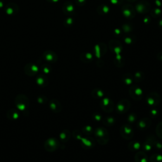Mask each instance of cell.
Returning a JSON list of instances; mask_svg holds the SVG:
<instances>
[{
	"label": "cell",
	"instance_id": "cell-1",
	"mask_svg": "<svg viewBox=\"0 0 162 162\" xmlns=\"http://www.w3.org/2000/svg\"><path fill=\"white\" fill-rule=\"evenodd\" d=\"M15 103L16 107L18 110L23 112L27 110V108L29 107L30 101L28 97L25 95L20 94L18 95L15 100Z\"/></svg>",
	"mask_w": 162,
	"mask_h": 162
},
{
	"label": "cell",
	"instance_id": "cell-2",
	"mask_svg": "<svg viewBox=\"0 0 162 162\" xmlns=\"http://www.w3.org/2000/svg\"><path fill=\"white\" fill-rule=\"evenodd\" d=\"M59 145V142L57 139L55 138H50L47 139L45 141L44 148L48 151L52 152L57 149L58 148Z\"/></svg>",
	"mask_w": 162,
	"mask_h": 162
},
{
	"label": "cell",
	"instance_id": "cell-3",
	"mask_svg": "<svg viewBox=\"0 0 162 162\" xmlns=\"http://www.w3.org/2000/svg\"><path fill=\"white\" fill-rule=\"evenodd\" d=\"M19 11V7L14 3H10L5 6V12L9 16L16 15Z\"/></svg>",
	"mask_w": 162,
	"mask_h": 162
},
{
	"label": "cell",
	"instance_id": "cell-4",
	"mask_svg": "<svg viewBox=\"0 0 162 162\" xmlns=\"http://www.w3.org/2000/svg\"><path fill=\"white\" fill-rule=\"evenodd\" d=\"M25 73L26 75H29V76H34L39 72V68L35 64L32 63H27V65L25 66L24 69Z\"/></svg>",
	"mask_w": 162,
	"mask_h": 162
},
{
	"label": "cell",
	"instance_id": "cell-5",
	"mask_svg": "<svg viewBox=\"0 0 162 162\" xmlns=\"http://www.w3.org/2000/svg\"><path fill=\"white\" fill-rule=\"evenodd\" d=\"M43 57L46 61L50 63H55L58 60V56L55 53L50 50L44 51L43 54Z\"/></svg>",
	"mask_w": 162,
	"mask_h": 162
},
{
	"label": "cell",
	"instance_id": "cell-6",
	"mask_svg": "<svg viewBox=\"0 0 162 162\" xmlns=\"http://www.w3.org/2000/svg\"><path fill=\"white\" fill-rule=\"evenodd\" d=\"M122 12L123 15L129 18H133L135 16V11L133 6L130 5H126L123 6Z\"/></svg>",
	"mask_w": 162,
	"mask_h": 162
},
{
	"label": "cell",
	"instance_id": "cell-7",
	"mask_svg": "<svg viewBox=\"0 0 162 162\" xmlns=\"http://www.w3.org/2000/svg\"><path fill=\"white\" fill-rule=\"evenodd\" d=\"M150 8V6L146 1H141L135 7V10H136L138 12L144 13L148 12Z\"/></svg>",
	"mask_w": 162,
	"mask_h": 162
},
{
	"label": "cell",
	"instance_id": "cell-8",
	"mask_svg": "<svg viewBox=\"0 0 162 162\" xmlns=\"http://www.w3.org/2000/svg\"><path fill=\"white\" fill-rule=\"evenodd\" d=\"M63 13L67 15H71L74 12V6L72 3L70 1H66L64 3L62 6Z\"/></svg>",
	"mask_w": 162,
	"mask_h": 162
},
{
	"label": "cell",
	"instance_id": "cell-9",
	"mask_svg": "<svg viewBox=\"0 0 162 162\" xmlns=\"http://www.w3.org/2000/svg\"><path fill=\"white\" fill-rule=\"evenodd\" d=\"M49 106L51 108V110L55 113H59L62 110V105L58 100L55 99H53L50 101Z\"/></svg>",
	"mask_w": 162,
	"mask_h": 162
},
{
	"label": "cell",
	"instance_id": "cell-10",
	"mask_svg": "<svg viewBox=\"0 0 162 162\" xmlns=\"http://www.w3.org/2000/svg\"><path fill=\"white\" fill-rule=\"evenodd\" d=\"M129 107V103L127 100H122L117 105V111L120 113H126Z\"/></svg>",
	"mask_w": 162,
	"mask_h": 162
},
{
	"label": "cell",
	"instance_id": "cell-11",
	"mask_svg": "<svg viewBox=\"0 0 162 162\" xmlns=\"http://www.w3.org/2000/svg\"><path fill=\"white\" fill-rule=\"evenodd\" d=\"M130 96L135 99H140L141 96L142 95V91L141 89L137 87H133L130 89Z\"/></svg>",
	"mask_w": 162,
	"mask_h": 162
},
{
	"label": "cell",
	"instance_id": "cell-12",
	"mask_svg": "<svg viewBox=\"0 0 162 162\" xmlns=\"http://www.w3.org/2000/svg\"><path fill=\"white\" fill-rule=\"evenodd\" d=\"M101 107H102L103 110L106 111L107 112H111L113 110V103L112 101L108 99V98H104L102 102H101Z\"/></svg>",
	"mask_w": 162,
	"mask_h": 162
},
{
	"label": "cell",
	"instance_id": "cell-13",
	"mask_svg": "<svg viewBox=\"0 0 162 162\" xmlns=\"http://www.w3.org/2000/svg\"><path fill=\"white\" fill-rule=\"evenodd\" d=\"M121 134L123 135V137H125L126 139L130 138V137L133 136V130H132L131 128L128 126H123L121 128Z\"/></svg>",
	"mask_w": 162,
	"mask_h": 162
},
{
	"label": "cell",
	"instance_id": "cell-14",
	"mask_svg": "<svg viewBox=\"0 0 162 162\" xmlns=\"http://www.w3.org/2000/svg\"><path fill=\"white\" fill-rule=\"evenodd\" d=\"M36 82L37 85L41 87H46L48 84V79L44 75H39L36 79Z\"/></svg>",
	"mask_w": 162,
	"mask_h": 162
},
{
	"label": "cell",
	"instance_id": "cell-15",
	"mask_svg": "<svg viewBox=\"0 0 162 162\" xmlns=\"http://www.w3.org/2000/svg\"><path fill=\"white\" fill-rule=\"evenodd\" d=\"M19 113L13 108L10 109L7 112V116L11 120H17L19 118Z\"/></svg>",
	"mask_w": 162,
	"mask_h": 162
},
{
	"label": "cell",
	"instance_id": "cell-16",
	"mask_svg": "<svg viewBox=\"0 0 162 162\" xmlns=\"http://www.w3.org/2000/svg\"><path fill=\"white\" fill-rule=\"evenodd\" d=\"M110 46L111 50L114 51L115 53H116L117 54H119L120 52L122 50V45L120 43H118V45H116L115 41H112Z\"/></svg>",
	"mask_w": 162,
	"mask_h": 162
},
{
	"label": "cell",
	"instance_id": "cell-17",
	"mask_svg": "<svg viewBox=\"0 0 162 162\" xmlns=\"http://www.w3.org/2000/svg\"><path fill=\"white\" fill-rule=\"evenodd\" d=\"M109 11H110V8L107 5H101L97 8V12L102 15L107 14Z\"/></svg>",
	"mask_w": 162,
	"mask_h": 162
},
{
	"label": "cell",
	"instance_id": "cell-18",
	"mask_svg": "<svg viewBox=\"0 0 162 162\" xmlns=\"http://www.w3.org/2000/svg\"><path fill=\"white\" fill-rule=\"evenodd\" d=\"M104 46V44H97L95 47V49H94V51L95 53V55L97 56V57H101L102 55L104 53V51H101V48H102L103 46Z\"/></svg>",
	"mask_w": 162,
	"mask_h": 162
},
{
	"label": "cell",
	"instance_id": "cell-19",
	"mask_svg": "<svg viewBox=\"0 0 162 162\" xmlns=\"http://www.w3.org/2000/svg\"><path fill=\"white\" fill-rule=\"evenodd\" d=\"M60 139H61V140L63 142L67 141L69 139V138H70L69 131H68V130H64V131H63L62 133L60 134Z\"/></svg>",
	"mask_w": 162,
	"mask_h": 162
},
{
	"label": "cell",
	"instance_id": "cell-20",
	"mask_svg": "<svg viewBox=\"0 0 162 162\" xmlns=\"http://www.w3.org/2000/svg\"><path fill=\"white\" fill-rule=\"evenodd\" d=\"M135 158H140V160H135L136 162H147V158L145 155L144 153H139L137 154V155L135 156Z\"/></svg>",
	"mask_w": 162,
	"mask_h": 162
},
{
	"label": "cell",
	"instance_id": "cell-21",
	"mask_svg": "<svg viewBox=\"0 0 162 162\" xmlns=\"http://www.w3.org/2000/svg\"><path fill=\"white\" fill-rule=\"evenodd\" d=\"M147 100H148V103L150 105H154V104H157L158 103V101H159L160 100V97H158V98H156V97L154 98V97L151 96V95L147 97Z\"/></svg>",
	"mask_w": 162,
	"mask_h": 162
},
{
	"label": "cell",
	"instance_id": "cell-22",
	"mask_svg": "<svg viewBox=\"0 0 162 162\" xmlns=\"http://www.w3.org/2000/svg\"><path fill=\"white\" fill-rule=\"evenodd\" d=\"M41 70L43 72L44 74H49L51 70V67L50 65L48 64H44L41 67Z\"/></svg>",
	"mask_w": 162,
	"mask_h": 162
},
{
	"label": "cell",
	"instance_id": "cell-23",
	"mask_svg": "<svg viewBox=\"0 0 162 162\" xmlns=\"http://www.w3.org/2000/svg\"><path fill=\"white\" fill-rule=\"evenodd\" d=\"M81 56H83L84 59H82V60H83V62H88L89 61H91V60L93 59V55L91 53H83Z\"/></svg>",
	"mask_w": 162,
	"mask_h": 162
},
{
	"label": "cell",
	"instance_id": "cell-24",
	"mask_svg": "<svg viewBox=\"0 0 162 162\" xmlns=\"http://www.w3.org/2000/svg\"><path fill=\"white\" fill-rule=\"evenodd\" d=\"M73 20H74L71 17L67 18V19H65V21H64V25H65V26H66V27H69V26H71L72 25V24H73V22H74Z\"/></svg>",
	"mask_w": 162,
	"mask_h": 162
},
{
	"label": "cell",
	"instance_id": "cell-25",
	"mask_svg": "<svg viewBox=\"0 0 162 162\" xmlns=\"http://www.w3.org/2000/svg\"><path fill=\"white\" fill-rule=\"evenodd\" d=\"M161 13V11L160 9H154L152 12H151V15L154 17H157V16H159L160 15Z\"/></svg>",
	"mask_w": 162,
	"mask_h": 162
},
{
	"label": "cell",
	"instance_id": "cell-26",
	"mask_svg": "<svg viewBox=\"0 0 162 162\" xmlns=\"http://www.w3.org/2000/svg\"><path fill=\"white\" fill-rule=\"evenodd\" d=\"M123 0H110L112 4L115 5H119L122 3Z\"/></svg>",
	"mask_w": 162,
	"mask_h": 162
},
{
	"label": "cell",
	"instance_id": "cell-27",
	"mask_svg": "<svg viewBox=\"0 0 162 162\" xmlns=\"http://www.w3.org/2000/svg\"><path fill=\"white\" fill-rule=\"evenodd\" d=\"M125 41H126V43H127V44H131V43H133V42H134V40L133 39H132V38H131V37H125Z\"/></svg>",
	"mask_w": 162,
	"mask_h": 162
},
{
	"label": "cell",
	"instance_id": "cell-28",
	"mask_svg": "<svg viewBox=\"0 0 162 162\" xmlns=\"http://www.w3.org/2000/svg\"><path fill=\"white\" fill-rule=\"evenodd\" d=\"M75 3L79 6H83L85 5L86 0H75Z\"/></svg>",
	"mask_w": 162,
	"mask_h": 162
},
{
	"label": "cell",
	"instance_id": "cell-29",
	"mask_svg": "<svg viewBox=\"0 0 162 162\" xmlns=\"http://www.w3.org/2000/svg\"><path fill=\"white\" fill-rule=\"evenodd\" d=\"M97 95V97H100L101 96H103V93H102V91H101V90H97V93H95L94 95Z\"/></svg>",
	"mask_w": 162,
	"mask_h": 162
},
{
	"label": "cell",
	"instance_id": "cell-30",
	"mask_svg": "<svg viewBox=\"0 0 162 162\" xmlns=\"http://www.w3.org/2000/svg\"><path fill=\"white\" fill-rule=\"evenodd\" d=\"M5 4L4 0H0V8H5Z\"/></svg>",
	"mask_w": 162,
	"mask_h": 162
},
{
	"label": "cell",
	"instance_id": "cell-31",
	"mask_svg": "<svg viewBox=\"0 0 162 162\" xmlns=\"http://www.w3.org/2000/svg\"><path fill=\"white\" fill-rule=\"evenodd\" d=\"M48 2H50V3H57L60 0H46Z\"/></svg>",
	"mask_w": 162,
	"mask_h": 162
},
{
	"label": "cell",
	"instance_id": "cell-32",
	"mask_svg": "<svg viewBox=\"0 0 162 162\" xmlns=\"http://www.w3.org/2000/svg\"><path fill=\"white\" fill-rule=\"evenodd\" d=\"M157 130H160V135H162V127H160V129H158L157 128Z\"/></svg>",
	"mask_w": 162,
	"mask_h": 162
},
{
	"label": "cell",
	"instance_id": "cell-33",
	"mask_svg": "<svg viewBox=\"0 0 162 162\" xmlns=\"http://www.w3.org/2000/svg\"><path fill=\"white\" fill-rule=\"evenodd\" d=\"M159 26L160 27L162 28V20H161L160 22H159Z\"/></svg>",
	"mask_w": 162,
	"mask_h": 162
},
{
	"label": "cell",
	"instance_id": "cell-34",
	"mask_svg": "<svg viewBox=\"0 0 162 162\" xmlns=\"http://www.w3.org/2000/svg\"><path fill=\"white\" fill-rule=\"evenodd\" d=\"M128 1H130V2H134L135 1H136V0H127Z\"/></svg>",
	"mask_w": 162,
	"mask_h": 162
}]
</instances>
